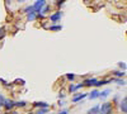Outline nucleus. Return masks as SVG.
Instances as JSON below:
<instances>
[{
    "label": "nucleus",
    "mask_w": 127,
    "mask_h": 114,
    "mask_svg": "<svg viewBox=\"0 0 127 114\" xmlns=\"http://www.w3.org/2000/svg\"><path fill=\"white\" fill-rule=\"evenodd\" d=\"M97 81H98L97 79H87V80H84L83 86H92V85H95V82H97Z\"/></svg>",
    "instance_id": "nucleus-4"
},
{
    "label": "nucleus",
    "mask_w": 127,
    "mask_h": 114,
    "mask_svg": "<svg viewBox=\"0 0 127 114\" xmlns=\"http://www.w3.org/2000/svg\"><path fill=\"white\" fill-rule=\"evenodd\" d=\"M15 107H26V101H17Z\"/></svg>",
    "instance_id": "nucleus-18"
},
{
    "label": "nucleus",
    "mask_w": 127,
    "mask_h": 114,
    "mask_svg": "<svg viewBox=\"0 0 127 114\" xmlns=\"http://www.w3.org/2000/svg\"><path fill=\"white\" fill-rule=\"evenodd\" d=\"M61 28H62L61 25H51V27H50L51 30H61Z\"/></svg>",
    "instance_id": "nucleus-16"
},
{
    "label": "nucleus",
    "mask_w": 127,
    "mask_h": 114,
    "mask_svg": "<svg viewBox=\"0 0 127 114\" xmlns=\"http://www.w3.org/2000/svg\"><path fill=\"white\" fill-rule=\"evenodd\" d=\"M88 96V94L87 92H84V94H78V95H75L72 98V103H78L79 100H81V99H84V98H87Z\"/></svg>",
    "instance_id": "nucleus-6"
},
{
    "label": "nucleus",
    "mask_w": 127,
    "mask_h": 114,
    "mask_svg": "<svg viewBox=\"0 0 127 114\" xmlns=\"http://www.w3.org/2000/svg\"><path fill=\"white\" fill-rule=\"evenodd\" d=\"M3 107H4L6 110H10L13 107H15V101H13V100H9V99H5V100H4V104H3Z\"/></svg>",
    "instance_id": "nucleus-3"
},
{
    "label": "nucleus",
    "mask_w": 127,
    "mask_h": 114,
    "mask_svg": "<svg viewBox=\"0 0 127 114\" xmlns=\"http://www.w3.org/2000/svg\"><path fill=\"white\" fill-rule=\"evenodd\" d=\"M112 113V104L111 103H103L102 107H99V114H111Z\"/></svg>",
    "instance_id": "nucleus-2"
},
{
    "label": "nucleus",
    "mask_w": 127,
    "mask_h": 114,
    "mask_svg": "<svg viewBox=\"0 0 127 114\" xmlns=\"http://www.w3.org/2000/svg\"><path fill=\"white\" fill-rule=\"evenodd\" d=\"M66 77H67V80L72 81L74 79H75V75H74V74H67V75H66Z\"/></svg>",
    "instance_id": "nucleus-19"
},
{
    "label": "nucleus",
    "mask_w": 127,
    "mask_h": 114,
    "mask_svg": "<svg viewBox=\"0 0 127 114\" xmlns=\"http://www.w3.org/2000/svg\"><path fill=\"white\" fill-rule=\"evenodd\" d=\"M62 4H64V1H62V0H61V1H59V3H57V5H59V6H60V5H62Z\"/></svg>",
    "instance_id": "nucleus-25"
},
{
    "label": "nucleus",
    "mask_w": 127,
    "mask_h": 114,
    "mask_svg": "<svg viewBox=\"0 0 127 114\" xmlns=\"http://www.w3.org/2000/svg\"><path fill=\"white\" fill-rule=\"evenodd\" d=\"M125 74H126V72H121V71H114V72H113V75H114L116 77H123Z\"/></svg>",
    "instance_id": "nucleus-15"
},
{
    "label": "nucleus",
    "mask_w": 127,
    "mask_h": 114,
    "mask_svg": "<svg viewBox=\"0 0 127 114\" xmlns=\"http://www.w3.org/2000/svg\"><path fill=\"white\" fill-rule=\"evenodd\" d=\"M37 18V14L34 13V12H31V13H28V20H31V22H32V20H34Z\"/></svg>",
    "instance_id": "nucleus-14"
},
{
    "label": "nucleus",
    "mask_w": 127,
    "mask_h": 114,
    "mask_svg": "<svg viewBox=\"0 0 127 114\" xmlns=\"http://www.w3.org/2000/svg\"><path fill=\"white\" fill-rule=\"evenodd\" d=\"M45 113H47V108H42V109L37 110V113H36V114H45Z\"/></svg>",
    "instance_id": "nucleus-17"
},
{
    "label": "nucleus",
    "mask_w": 127,
    "mask_h": 114,
    "mask_svg": "<svg viewBox=\"0 0 127 114\" xmlns=\"http://www.w3.org/2000/svg\"><path fill=\"white\" fill-rule=\"evenodd\" d=\"M121 110H122V113L127 112V99L126 98H123L122 101H121Z\"/></svg>",
    "instance_id": "nucleus-7"
},
{
    "label": "nucleus",
    "mask_w": 127,
    "mask_h": 114,
    "mask_svg": "<svg viewBox=\"0 0 127 114\" xmlns=\"http://www.w3.org/2000/svg\"><path fill=\"white\" fill-rule=\"evenodd\" d=\"M109 82H112V80H100V81H97V82H95V86L105 85V84H109Z\"/></svg>",
    "instance_id": "nucleus-12"
},
{
    "label": "nucleus",
    "mask_w": 127,
    "mask_h": 114,
    "mask_svg": "<svg viewBox=\"0 0 127 114\" xmlns=\"http://www.w3.org/2000/svg\"><path fill=\"white\" fill-rule=\"evenodd\" d=\"M12 114H18V113H17V112H14V113H12Z\"/></svg>",
    "instance_id": "nucleus-26"
},
{
    "label": "nucleus",
    "mask_w": 127,
    "mask_h": 114,
    "mask_svg": "<svg viewBox=\"0 0 127 114\" xmlns=\"http://www.w3.org/2000/svg\"><path fill=\"white\" fill-rule=\"evenodd\" d=\"M4 100H5V99H4V96H3L1 94H0V107H3V104H4Z\"/></svg>",
    "instance_id": "nucleus-21"
},
{
    "label": "nucleus",
    "mask_w": 127,
    "mask_h": 114,
    "mask_svg": "<svg viewBox=\"0 0 127 114\" xmlns=\"http://www.w3.org/2000/svg\"><path fill=\"white\" fill-rule=\"evenodd\" d=\"M61 17H62V13L61 12H56V13H54L50 17V19H51V22H57L59 19H61Z\"/></svg>",
    "instance_id": "nucleus-5"
},
{
    "label": "nucleus",
    "mask_w": 127,
    "mask_h": 114,
    "mask_svg": "<svg viewBox=\"0 0 127 114\" xmlns=\"http://www.w3.org/2000/svg\"><path fill=\"white\" fill-rule=\"evenodd\" d=\"M34 107H37V108H48V104L45 103V101H37V103H34Z\"/></svg>",
    "instance_id": "nucleus-11"
},
{
    "label": "nucleus",
    "mask_w": 127,
    "mask_h": 114,
    "mask_svg": "<svg viewBox=\"0 0 127 114\" xmlns=\"http://www.w3.org/2000/svg\"><path fill=\"white\" fill-rule=\"evenodd\" d=\"M120 67H122V68H126V64H123V62H120Z\"/></svg>",
    "instance_id": "nucleus-23"
},
{
    "label": "nucleus",
    "mask_w": 127,
    "mask_h": 114,
    "mask_svg": "<svg viewBox=\"0 0 127 114\" xmlns=\"http://www.w3.org/2000/svg\"><path fill=\"white\" fill-rule=\"evenodd\" d=\"M59 114H69V112H67V110L65 109V110H61V112H60Z\"/></svg>",
    "instance_id": "nucleus-24"
},
{
    "label": "nucleus",
    "mask_w": 127,
    "mask_h": 114,
    "mask_svg": "<svg viewBox=\"0 0 127 114\" xmlns=\"http://www.w3.org/2000/svg\"><path fill=\"white\" fill-rule=\"evenodd\" d=\"M116 81H117V84H120V85H125L126 82H125V80H120V79H116Z\"/></svg>",
    "instance_id": "nucleus-20"
},
{
    "label": "nucleus",
    "mask_w": 127,
    "mask_h": 114,
    "mask_svg": "<svg viewBox=\"0 0 127 114\" xmlns=\"http://www.w3.org/2000/svg\"><path fill=\"white\" fill-rule=\"evenodd\" d=\"M88 114H99V105H95L88 110Z\"/></svg>",
    "instance_id": "nucleus-9"
},
{
    "label": "nucleus",
    "mask_w": 127,
    "mask_h": 114,
    "mask_svg": "<svg viewBox=\"0 0 127 114\" xmlns=\"http://www.w3.org/2000/svg\"><path fill=\"white\" fill-rule=\"evenodd\" d=\"M80 88H83V84H78V85H70V88H69V90H70V92H75L78 89H80Z\"/></svg>",
    "instance_id": "nucleus-10"
},
{
    "label": "nucleus",
    "mask_w": 127,
    "mask_h": 114,
    "mask_svg": "<svg viewBox=\"0 0 127 114\" xmlns=\"http://www.w3.org/2000/svg\"><path fill=\"white\" fill-rule=\"evenodd\" d=\"M109 92H111V90H104V91H102V92H99V98H107L108 95H109Z\"/></svg>",
    "instance_id": "nucleus-13"
},
{
    "label": "nucleus",
    "mask_w": 127,
    "mask_h": 114,
    "mask_svg": "<svg viewBox=\"0 0 127 114\" xmlns=\"http://www.w3.org/2000/svg\"><path fill=\"white\" fill-rule=\"evenodd\" d=\"M46 6V1L45 0H37V1L32 5V8H33V12L36 14H39L42 10H43V8Z\"/></svg>",
    "instance_id": "nucleus-1"
},
{
    "label": "nucleus",
    "mask_w": 127,
    "mask_h": 114,
    "mask_svg": "<svg viewBox=\"0 0 127 114\" xmlns=\"http://www.w3.org/2000/svg\"><path fill=\"white\" fill-rule=\"evenodd\" d=\"M4 30H5L4 28H0V38H1V37L5 34V32H4Z\"/></svg>",
    "instance_id": "nucleus-22"
},
{
    "label": "nucleus",
    "mask_w": 127,
    "mask_h": 114,
    "mask_svg": "<svg viewBox=\"0 0 127 114\" xmlns=\"http://www.w3.org/2000/svg\"><path fill=\"white\" fill-rule=\"evenodd\" d=\"M88 96L90 99H97V98H99V91L98 90H92V92L88 94Z\"/></svg>",
    "instance_id": "nucleus-8"
},
{
    "label": "nucleus",
    "mask_w": 127,
    "mask_h": 114,
    "mask_svg": "<svg viewBox=\"0 0 127 114\" xmlns=\"http://www.w3.org/2000/svg\"><path fill=\"white\" fill-rule=\"evenodd\" d=\"M29 114H33V113H29Z\"/></svg>",
    "instance_id": "nucleus-27"
}]
</instances>
